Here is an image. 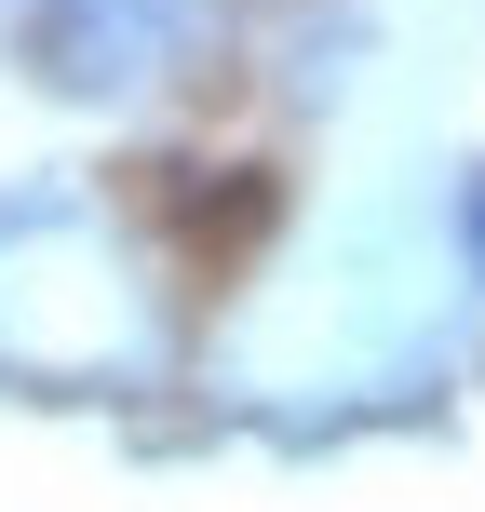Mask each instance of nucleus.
Wrapping results in <instances>:
<instances>
[{
  "instance_id": "nucleus-2",
  "label": "nucleus",
  "mask_w": 485,
  "mask_h": 512,
  "mask_svg": "<svg viewBox=\"0 0 485 512\" xmlns=\"http://www.w3.org/2000/svg\"><path fill=\"white\" fill-rule=\"evenodd\" d=\"M459 256H472V283H485V162H472V189H459Z\"/></svg>"
},
{
  "instance_id": "nucleus-1",
  "label": "nucleus",
  "mask_w": 485,
  "mask_h": 512,
  "mask_svg": "<svg viewBox=\"0 0 485 512\" xmlns=\"http://www.w3.org/2000/svg\"><path fill=\"white\" fill-rule=\"evenodd\" d=\"M135 41H149V0H41V81L68 95H122Z\"/></svg>"
}]
</instances>
